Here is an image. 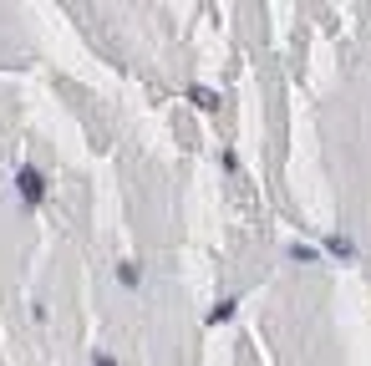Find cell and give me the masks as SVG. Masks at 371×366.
<instances>
[{"label":"cell","instance_id":"obj_1","mask_svg":"<svg viewBox=\"0 0 371 366\" xmlns=\"http://www.w3.org/2000/svg\"><path fill=\"white\" fill-rule=\"evenodd\" d=\"M20 193H26V199H41V178H36V168H20Z\"/></svg>","mask_w":371,"mask_h":366},{"label":"cell","instance_id":"obj_2","mask_svg":"<svg viewBox=\"0 0 371 366\" xmlns=\"http://www.w3.org/2000/svg\"><path fill=\"white\" fill-rule=\"evenodd\" d=\"M97 366H117V361H112V356H97Z\"/></svg>","mask_w":371,"mask_h":366}]
</instances>
